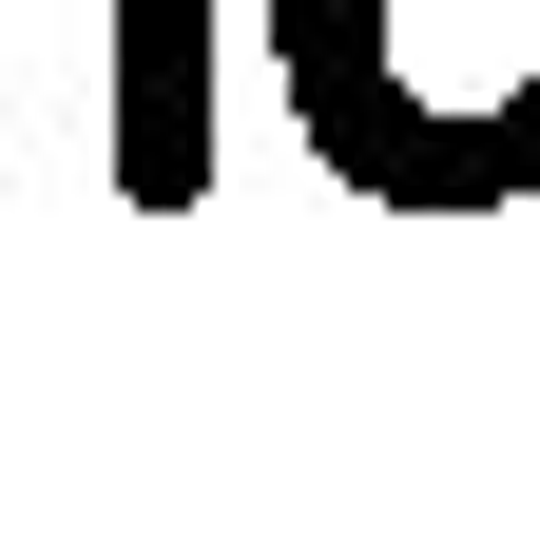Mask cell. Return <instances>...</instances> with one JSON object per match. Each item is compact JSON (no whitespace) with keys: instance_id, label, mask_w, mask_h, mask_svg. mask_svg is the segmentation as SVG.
<instances>
[{"instance_id":"cell-1","label":"cell","mask_w":540,"mask_h":560,"mask_svg":"<svg viewBox=\"0 0 540 560\" xmlns=\"http://www.w3.org/2000/svg\"><path fill=\"white\" fill-rule=\"evenodd\" d=\"M270 78L367 213L540 194V0H270Z\"/></svg>"}]
</instances>
